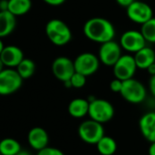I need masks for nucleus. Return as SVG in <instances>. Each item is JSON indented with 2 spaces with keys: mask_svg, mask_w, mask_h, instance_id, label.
Wrapping results in <instances>:
<instances>
[{
  "mask_svg": "<svg viewBox=\"0 0 155 155\" xmlns=\"http://www.w3.org/2000/svg\"><path fill=\"white\" fill-rule=\"evenodd\" d=\"M52 72L56 79L64 83L70 80L75 73L74 61L66 56H59L53 62Z\"/></svg>",
  "mask_w": 155,
  "mask_h": 155,
  "instance_id": "f8f14e48",
  "label": "nucleus"
},
{
  "mask_svg": "<svg viewBox=\"0 0 155 155\" xmlns=\"http://www.w3.org/2000/svg\"><path fill=\"white\" fill-rule=\"evenodd\" d=\"M109 86H110V90L112 92H114V93H119L120 94V92L122 90V87H123V81L115 78L113 81H111Z\"/></svg>",
  "mask_w": 155,
  "mask_h": 155,
  "instance_id": "a878e982",
  "label": "nucleus"
},
{
  "mask_svg": "<svg viewBox=\"0 0 155 155\" xmlns=\"http://www.w3.org/2000/svg\"><path fill=\"white\" fill-rule=\"evenodd\" d=\"M22 150L18 141L13 138H5L0 141V154L15 155Z\"/></svg>",
  "mask_w": 155,
  "mask_h": 155,
  "instance_id": "412c9836",
  "label": "nucleus"
},
{
  "mask_svg": "<svg viewBox=\"0 0 155 155\" xmlns=\"http://www.w3.org/2000/svg\"><path fill=\"white\" fill-rule=\"evenodd\" d=\"M43 1L50 5H60L64 4L66 0H43Z\"/></svg>",
  "mask_w": 155,
  "mask_h": 155,
  "instance_id": "c85d7f7f",
  "label": "nucleus"
},
{
  "mask_svg": "<svg viewBox=\"0 0 155 155\" xmlns=\"http://www.w3.org/2000/svg\"><path fill=\"white\" fill-rule=\"evenodd\" d=\"M120 94L128 103L138 104L145 100L147 92L143 83L134 78H131L123 81V87Z\"/></svg>",
  "mask_w": 155,
  "mask_h": 155,
  "instance_id": "20e7f679",
  "label": "nucleus"
},
{
  "mask_svg": "<svg viewBox=\"0 0 155 155\" xmlns=\"http://www.w3.org/2000/svg\"><path fill=\"white\" fill-rule=\"evenodd\" d=\"M139 128L142 135L149 143L155 142V112L144 114L139 120Z\"/></svg>",
  "mask_w": 155,
  "mask_h": 155,
  "instance_id": "4468645a",
  "label": "nucleus"
},
{
  "mask_svg": "<svg viewBox=\"0 0 155 155\" xmlns=\"http://www.w3.org/2000/svg\"><path fill=\"white\" fill-rule=\"evenodd\" d=\"M148 154L155 155V142L151 143V145L149 147V150H148Z\"/></svg>",
  "mask_w": 155,
  "mask_h": 155,
  "instance_id": "c756f323",
  "label": "nucleus"
},
{
  "mask_svg": "<svg viewBox=\"0 0 155 155\" xmlns=\"http://www.w3.org/2000/svg\"><path fill=\"white\" fill-rule=\"evenodd\" d=\"M37 155H64V153L60 149L46 146L45 148L38 151Z\"/></svg>",
  "mask_w": 155,
  "mask_h": 155,
  "instance_id": "393cba45",
  "label": "nucleus"
},
{
  "mask_svg": "<svg viewBox=\"0 0 155 155\" xmlns=\"http://www.w3.org/2000/svg\"><path fill=\"white\" fill-rule=\"evenodd\" d=\"M83 31L86 38L100 44L114 40L115 36L114 25L104 17H93L88 19L84 25Z\"/></svg>",
  "mask_w": 155,
  "mask_h": 155,
  "instance_id": "f257e3e1",
  "label": "nucleus"
},
{
  "mask_svg": "<svg viewBox=\"0 0 155 155\" xmlns=\"http://www.w3.org/2000/svg\"><path fill=\"white\" fill-rule=\"evenodd\" d=\"M45 34L48 39L57 46H64L72 39L71 29L64 21L60 19L50 20L46 24Z\"/></svg>",
  "mask_w": 155,
  "mask_h": 155,
  "instance_id": "f03ea898",
  "label": "nucleus"
},
{
  "mask_svg": "<svg viewBox=\"0 0 155 155\" xmlns=\"http://www.w3.org/2000/svg\"><path fill=\"white\" fill-rule=\"evenodd\" d=\"M17 73L24 79L30 78L35 72V64L33 60L29 58H24L20 64L16 66Z\"/></svg>",
  "mask_w": 155,
  "mask_h": 155,
  "instance_id": "4be33fe9",
  "label": "nucleus"
},
{
  "mask_svg": "<svg viewBox=\"0 0 155 155\" xmlns=\"http://www.w3.org/2000/svg\"><path fill=\"white\" fill-rule=\"evenodd\" d=\"M78 135L80 139L91 145H96V143L104 137V128L102 124L95 122L92 119L84 121L78 127Z\"/></svg>",
  "mask_w": 155,
  "mask_h": 155,
  "instance_id": "39448f33",
  "label": "nucleus"
},
{
  "mask_svg": "<svg viewBox=\"0 0 155 155\" xmlns=\"http://www.w3.org/2000/svg\"><path fill=\"white\" fill-rule=\"evenodd\" d=\"M3 69H4V64H3V63H2V61H1V59H0V72H1Z\"/></svg>",
  "mask_w": 155,
  "mask_h": 155,
  "instance_id": "72a5a7b5",
  "label": "nucleus"
},
{
  "mask_svg": "<svg viewBox=\"0 0 155 155\" xmlns=\"http://www.w3.org/2000/svg\"><path fill=\"white\" fill-rule=\"evenodd\" d=\"M75 72L84 75L90 76L95 74L100 66V60L93 53L85 52L80 54L74 61Z\"/></svg>",
  "mask_w": 155,
  "mask_h": 155,
  "instance_id": "0eeeda50",
  "label": "nucleus"
},
{
  "mask_svg": "<svg viewBox=\"0 0 155 155\" xmlns=\"http://www.w3.org/2000/svg\"><path fill=\"white\" fill-rule=\"evenodd\" d=\"M24 58L23 51L15 45L5 46L0 54V59L4 66H6L7 68H16Z\"/></svg>",
  "mask_w": 155,
  "mask_h": 155,
  "instance_id": "ddd939ff",
  "label": "nucleus"
},
{
  "mask_svg": "<svg viewBox=\"0 0 155 155\" xmlns=\"http://www.w3.org/2000/svg\"><path fill=\"white\" fill-rule=\"evenodd\" d=\"M70 82H71V84H72L73 88H76V89L83 88L86 84V76L80 74V73L75 72L72 75V77L70 79Z\"/></svg>",
  "mask_w": 155,
  "mask_h": 155,
  "instance_id": "b1692460",
  "label": "nucleus"
},
{
  "mask_svg": "<svg viewBox=\"0 0 155 155\" xmlns=\"http://www.w3.org/2000/svg\"><path fill=\"white\" fill-rule=\"evenodd\" d=\"M126 14L131 21L141 25L153 17V11L151 5L145 2L138 0H135L128 7H126Z\"/></svg>",
  "mask_w": 155,
  "mask_h": 155,
  "instance_id": "6e6552de",
  "label": "nucleus"
},
{
  "mask_svg": "<svg viewBox=\"0 0 155 155\" xmlns=\"http://www.w3.org/2000/svg\"><path fill=\"white\" fill-rule=\"evenodd\" d=\"M96 148L101 155H114L117 150V143L114 138L104 135L96 143Z\"/></svg>",
  "mask_w": 155,
  "mask_h": 155,
  "instance_id": "aec40b11",
  "label": "nucleus"
},
{
  "mask_svg": "<svg viewBox=\"0 0 155 155\" xmlns=\"http://www.w3.org/2000/svg\"><path fill=\"white\" fill-rule=\"evenodd\" d=\"M120 45L127 52L135 54L146 46V40L144 39L141 31L127 30L121 35Z\"/></svg>",
  "mask_w": 155,
  "mask_h": 155,
  "instance_id": "9b49d317",
  "label": "nucleus"
},
{
  "mask_svg": "<svg viewBox=\"0 0 155 155\" xmlns=\"http://www.w3.org/2000/svg\"><path fill=\"white\" fill-rule=\"evenodd\" d=\"M141 33L146 42L155 43V17H152L150 20L142 25Z\"/></svg>",
  "mask_w": 155,
  "mask_h": 155,
  "instance_id": "5701e85b",
  "label": "nucleus"
},
{
  "mask_svg": "<svg viewBox=\"0 0 155 155\" xmlns=\"http://www.w3.org/2000/svg\"><path fill=\"white\" fill-rule=\"evenodd\" d=\"M32 7L31 0H8L7 11L15 17L25 15Z\"/></svg>",
  "mask_w": 155,
  "mask_h": 155,
  "instance_id": "6ab92c4d",
  "label": "nucleus"
},
{
  "mask_svg": "<svg viewBox=\"0 0 155 155\" xmlns=\"http://www.w3.org/2000/svg\"><path fill=\"white\" fill-rule=\"evenodd\" d=\"M88 115L90 116V119L104 124L113 120L114 116V108L109 101L95 98L89 102Z\"/></svg>",
  "mask_w": 155,
  "mask_h": 155,
  "instance_id": "7ed1b4c3",
  "label": "nucleus"
},
{
  "mask_svg": "<svg viewBox=\"0 0 155 155\" xmlns=\"http://www.w3.org/2000/svg\"><path fill=\"white\" fill-rule=\"evenodd\" d=\"M113 70L115 78L119 80L125 81L134 78V75L137 70L134 55L122 54L119 60L113 66Z\"/></svg>",
  "mask_w": 155,
  "mask_h": 155,
  "instance_id": "1a4fd4ad",
  "label": "nucleus"
},
{
  "mask_svg": "<svg viewBox=\"0 0 155 155\" xmlns=\"http://www.w3.org/2000/svg\"><path fill=\"white\" fill-rule=\"evenodd\" d=\"M147 71L149 72V74H151V75H154L155 74V63L153 64H152L148 69H147Z\"/></svg>",
  "mask_w": 155,
  "mask_h": 155,
  "instance_id": "7c9ffc66",
  "label": "nucleus"
},
{
  "mask_svg": "<svg viewBox=\"0 0 155 155\" xmlns=\"http://www.w3.org/2000/svg\"><path fill=\"white\" fill-rule=\"evenodd\" d=\"M149 89L153 96L155 97V74L151 75L150 81H149Z\"/></svg>",
  "mask_w": 155,
  "mask_h": 155,
  "instance_id": "bb28decb",
  "label": "nucleus"
},
{
  "mask_svg": "<svg viewBox=\"0 0 155 155\" xmlns=\"http://www.w3.org/2000/svg\"><path fill=\"white\" fill-rule=\"evenodd\" d=\"M137 68L147 70L155 63V51L148 46H144L134 55Z\"/></svg>",
  "mask_w": 155,
  "mask_h": 155,
  "instance_id": "dca6fc26",
  "label": "nucleus"
},
{
  "mask_svg": "<svg viewBox=\"0 0 155 155\" xmlns=\"http://www.w3.org/2000/svg\"><path fill=\"white\" fill-rule=\"evenodd\" d=\"M27 140L29 145L34 150L38 152L47 146L49 142V136L44 128L34 127L29 131L27 134Z\"/></svg>",
  "mask_w": 155,
  "mask_h": 155,
  "instance_id": "2eb2a0df",
  "label": "nucleus"
},
{
  "mask_svg": "<svg viewBox=\"0 0 155 155\" xmlns=\"http://www.w3.org/2000/svg\"><path fill=\"white\" fill-rule=\"evenodd\" d=\"M89 101L84 98H74L68 104V113L74 118H83L88 114Z\"/></svg>",
  "mask_w": 155,
  "mask_h": 155,
  "instance_id": "f3484780",
  "label": "nucleus"
},
{
  "mask_svg": "<svg viewBox=\"0 0 155 155\" xmlns=\"http://www.w3.org/2000/svg\"><path fill=\"white\" fill-rule=\"evenodd\" d=\"M15 27V16L9 11H0V38L9 35Z\"/></svg>",
  "mask_w": 155,
  "mask_h": 155,
  "instance_id": "a211bd4d",
  "label": "nucleus"
},
{
  "mask_svg": "<svg viewBox=\"0 0 155 155\" xmlns=\"http://www.w3.org/2000/svg\"><path fill=\"white\" fill-rule=\"evenodd\" d=\"M116 1V3L119 5H121V6H123V7H128L132 3H134L135 0H115Z\"/></svg>",
  "mask_w": 155,
  "mask_h": 155,
  "instance_id": "cd10ccee",
  "label": "nucleus"
},
{
  "mask_svg": "<svg viewBox=\"0 0 155 155\" xmlns=\"http://www.w3.org/2000/svg\"><path fill=\"white\" fill-rule=\"evenodd\" d=\"M15 155H32V154H31L28 151H26V150H23V149H22V150H21L17 154H15Z\"/></svg>",
  "mask_w": 155,
  "mask_h": 155,
  "instance_id": "2f4dec72",
  "label": "nucleus"
},
{
  "mask_svg": "<svg viewBox=\"0 0 155 155\" xmlns=\"http://www.w3.org/2000/svg\"><path fill=\"white\" fill-rule=\"evenodd\" d=\"M5 48V46H4V44H3V42H2V40H1V38H0V54H1V53H2V51H3V49Z\"/></svg>",
  "mask_w": 155,
  "mask_h": 155,
  "instance_id": "473e14b6",
  "label": "nucleus"
},
{
  "mask_svg": "<svg viewBox=\"0 0 155 155\" xmlns=\"http://www.w3.org/2000/svg\"><path fill=\"white\" fill-rule=\"evenodd\" d=\"M122 56V47L117 42L111 40L101 44L98 58L106 66H114Z\"/></svg>",
  "mask_w": 155,
  "mask_h": 155,
  "instance_id": "9d476101",
  "label": "nucleus"
},
{
  "mask_svg": "<svg viewBox=\"0 0 155 155\" xmlns=\"http://www.w3.org/2000/svg\"><path fill=\"white\" fill-rule=\"evenodd\" d=\"M23 78L13 68L3 69L0 72V95H9L20 89Z\"/></svg>",
  "mask_w": 155,
  "mask_h": 155,
  "instance_id": "423d86ee",
  "label": "nucleus"
}]
</instances>
